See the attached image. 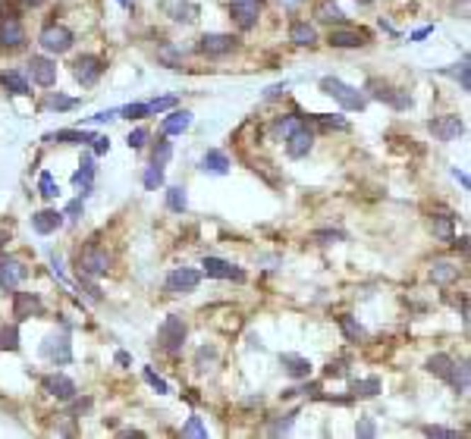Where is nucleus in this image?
<instances>
[{"label":"nucleus","mask_w":471,"mask_h":439,"mask_svg":"<svg viewBox=\"0 0 471 439\" xmlns=\"http://www.w3.org/2000/svg\"><path fill=\"white\" fill-rule=\"evenodd\" d=\"M321 91L324 94H330L333 101H339L346 110H365L368 104V98H365V91H358V88H352V85H346L343 79H321Z\"/></svg>","instance_id":"1"},{"label":"nucleus","mask_w":471,"mask_h":439,"mask_svg":"<svg viewBox=\"0 0 471 439\" xmlns=\"http://www.w3.org/2000/svg\"><path fill=\"white\" fill-rule=\"evenodd\" d=\"M76 267H79V273L82 276H104L107 270H110V254L104 251L101 245H85L82 251H79V258H76Z\"/></svg>","instance_id":"2"},{"label":"nucleus","mask_w":471,"mask_h":439,"mask_svg":"<svg viewBox=\"0 0 471 439\" xmlns=\"http://www.w3.org/2000/svg\"><path fill=\"white\" fill-rule=\"evenodd\" d=\"M186 320L183 317H176V314H170V317L161 324V329H157V339H161V348L164 351H170V355H176L179 348H183V342H186Z\"/></svg>","instance_id":"3"},{"label":"nucleus","mask_w":471,"mask_h":439,"mask_svg":"<svg viewBox=\"0 0 471 439\" xmlns=\"http://www.w3.org/2000/svg\"><path fill=\"white\" fill-rule=\"evenodd\" d=\"M368 91H371L374 101H383V104H390L396 110H405L412 104L409 94L399 91V88H393V85H387V82H380V79H371V82H368Z\"/></svg>","instance_id":"4"},{"label":"nucleus","mask_w":471,"mask_h":439,"mask_svg":"<svg viewBox=\"0 0 471 439\" xmlns=\"http://www.w3.org/2000/svg\"><path fill=\"white\" fill-rule=\"evenodd\" d=\"M41 355L50 364H69L72 361V348H69V336L67 333H54L41 342Z\"/></svg>","instance_id":"5"},{"label":"nucleus","mask_w":471,"mask_h":439,"mask_svg":"<svg viewBox=\"0 0 471 439\" xmlns=\"http://www.w3.org/2000/svg\"><path fill=\"white\" fill-rule=\"evenodd\" d=\"M427 126H431L433 138H440V142H455L459 135H465V122H462V116H455V113L437 116V120H431Z\"/></svg>","instance_id":"6"},{"label":"nucleus","mask_w":471,"mask_h":439,"mask_svg":"<svg viewBox=\"0 0 471 439\" xmlns=\"http://www.w3.org/2000/svg\"><path fill=\"white\" fill-rule=\"evenodd\" d=\"M198 283H201L198 270L179 267V270H173V273L166 276V292H170V295H188V292L198 289Z\"/></svg>","instance_id":"7"},{"label":"nucleus","mask_w":471,"mask_h":439,"mask_svg":"<svg viewBox=\"0 0 471 439\" xmlns=\"http://www.w3.org/2000/svg\"><path fill=\"white\" fill-rule=\"evenodd\" d=\"M38 41L47 54H67V50L72 47V32L67 25H47Z\"/></svg>","instance_id":"8"},{"label":"nucleus","mask_w":471,"mask_h":439,"mask_svg":"<svg viewBox=\"0 0 471 439\" xmlns=\"http://www.w3.org/2000/svg\"><path fill=\"white\" fill-rule=\"evenodd\" d=\"M25 263L19 261V258H0V289L4 292H13V289H19V283L25 280Z\"/></svg>","instance_id":"9"},{"label":"nucleus","mask_w":471,"mask_h":439,"mask_svg":"<svg viewBox=\"0 0 471 439\" xmlns=\"http://www.w3.org/2000/svg\"><path fill=\"white\" fill-rule=\"evenodd\" d=\"M311 144H314V132H311L305 122H299V126L286 135V154H289V157H295V160L305 157V154L311 151Z\"/></svg>","instance_id":"10"},{"label":"nucleus","mask_w":471,"mask_h":439,"mask_svg":"<svg viewBox=\"0 0 471 439\" xmlns=\"http://www.w3.org/2000/svg\"><path fill=\"white\" fill-rule=\"evenodd\" d=\"M45 314V304L35 292H16L13 295V317L16 320H28V317H41Z\"/></svg>","instance_id":"11"},{"label":"nucleus","mask_w":471,"mask_h":439,"mask_svg":"<svg viewBox=\"0 0 471 439\" xmlns=\"http://www.w3.org/2000/svg\"><path fill=\"white\" fill-rule=\"evenodd\" d=\"M229 50H236L233 35H201L198 41V54L205 57H227Z\"/></svg>","instance_id":"12"},{"label":"nucleus","mask_w":471,"mask_h":439,"mask_svg":"<svg viewBox=\"0 0 471 439\" xmlns=\"http://www.w3.org/2000/svg\"><path fill=\"white\" fill-rule=\"evenodd\" d=\"M72 72H76V79L82 85H94L101 79V72H104V60H101V57L85 54V57H79V60L72 63Z\"/></svg>","instance_id":"13"},{"label":"nucleus","mask_w":471,"mask_h":439,"mask_svg":"<svg viewBox=\"0 0 471 439\" xmlns=\"http://www.w3.org/2000/svg\"><path fill=\"white\" fill-rule=\"evenodd\" d=\"M258 10H261V4H258V0H233V4H229V13H233L236 25L242 28V32L255 28V22H258Z\"/></svg>","instance_id":"14"},{"label":"nucleus","mask_w":471,"mask_h":439,"mask_svg":"<svg viewBox=\"0 0 471 439\" xmlns=\"http://www.w3.org/2000/svg\"><path fill=\"white\" fill-rule=\"evenodd\" d=\"M28 72H32V82L41 88H50L57 82V63L47 60V57H32L28 60Z\"/></svg>","instance_id":"15"},{"label":"nucleus","mask_w":471,"mask_h":439,"mask_svg":"<svg viewBox=\"0 0 471 439\" xmlns=\"http://www.w3.org/2000/svg\"><path fill=\"white\" fill-rule=\"evenodd\" d=\"M23 41H25V28H23V22H19L16 16H6V19H0V47H23Z\"/></svg>","instance_id":"16"},{"label":"nucleus","mask_w":471,"mask_h":439,"mask_svg":"<svg viewBox=\"0 0 471 439\" xmlns=\"http://www.w3.org/2000/svg\"><path fill=\"white\" fill-rule=\"evenodd\" d=\"M327 41L333 47H361V44L371 41V35H368L365 28H333Z\"/></svg>","instance_id":"17"},{"label":"nucleus","mask_w":471,"mask_h":439,"mask_svg":"<svg viewBox=\"0 0 471 439\" xmlns=\"http://www.w3.org/2000/svg\"><path fill=\"white\" fill-rule=\"evenodd\" d=\"M205 273L208 276H217V280H236V283H242L245 280V273L242 270H236L229 261H220V258H205Z\"/></svg>","instance_id":"18"},{"label":"nucleus","mask_w":471,"mask_h":439,"mask_svg":"<svg viewBox=\"0 0 471 439\" xmlns=\"http://www.w3.org/2000/svg\"><path fill=\"white\" fill-rule=\"evenodd\" d=\"M45 389L54 395V399H60V401H69V399H76V383H72L69 377H63V373H50V377L45 380Z\"/></svg>","instance_id":"19"},{"label":"nucleus","mask_w":471,"mask_h":439,"mask_svg":"<svg viewBox=\"0 0 471 439\" xmlns=\"http://www.w3.org/2000/svg\"><path fill=\"white\" fill-rule=\"evenodd\" d=\"M63 226V214L60 210H38V214L32 217V229L38 232V236H50V232H57Z\"/></svg>","instance_id":"20"},{"label":"nucleus","mask_w":471,"mask_h":439,"mask_svg":"<svg viewBox=\"0 0 471 439\" xmlns=\"http://www.w3.org/2000/svg\"><path fill=\"white\" fill-rule=\"evenodd\" d=\"M446 383L453 386L455 392H468V383H471V370H468V361H455L453 358V367H449V377Z\"/></svg>","instance_id":"21"},{"label":"nucleus","mask_w":471,"mask_h":439,"mask_svg":"<svg viewBox=\"0 0 471 439\" xmlns=\"http://www.w3.org/2000/svg\"><path fill=\"white\" fill-rule=\"evenodd\" d=\"M289 41L299 44V47H314L317 44L314 25H308V22H293V25H289Z\"/></svg>","instance_id":"22"},{"label":"nucleus","mask_w":471,"mask_h":439,"mask_svg":"<svg viewBox=\"0 0 471 439\" xmlns=\"http://www.w3.org/2000/svg\"><path fill=\"white\" fill-rule=\"evenodd\" d=\"M188 126H192V113H188V110H173V113L161 122V132L164 135H179V132H186Z\"/></svg>","instance_id":"23"},{"label":"nucleus","mask_w":471,"mask_h":439,"mask_svg":"<svg viewBox=\"0 0 471 439\" xmlns=\"http://www.w3.org/2000/svg\"><path fill=\"white\" fill-rule=\"evenodd\" d=\"M280 364L286 367L289 377H295V380L311 377V361H308V358H302V355H280Z\"/></svg>","instance_id":"24"},{"label":"nucleus","mask_w":471,"mask_h":439,"mask_svg":"<svg viewBox=\"0 0 471 439\" xmlns=\"http://www.w3.org/2000/svg\"><path fill=\"white\" fill-rule=\"evenodd\" d=\"M45 142H63V144H89L94 142V132H79V129H60L45 135Z\"/></svg>","instance_id":"25"},{"label":"nucleus","mask_w":471,"mask_h":439,"mask_svg":"<svg viewBox=\"0 0 471 439\" xmlns=\"http://www.w3.org/2000/svg\"><path fill=\"white\" fill-rule=\"evenodd\" d=\"M201 170L214 173V176H227L229 173V157L223 151H208L205 157H201Z\"/></svg>","instance_id":"26"},{"label":"nucleus","mask_w":471,"mask_h":439,"mask_svg":"<svg viewBox=\"0 0 471 439\" xmlns=\"http://www.w3.org/2000/svg\"><path fill=\"white\" fill-rule=\"evenodd\" d=\"M431 280L437 283V285L455 283V280H459V267H455L453 261H433V267H431Z\"/></svg>","instance_id":"27"},{"label":"nucleus","mask_w":471,"mask_h":439,"mask_svg":"<svg viewBox=\"0 0 471 439\" xmlns=\"http://www.w3.org/2000/svg\"><path fill=\"white\" fill-rule=\"evenodd\" d=\"M164 13L170 19H176V22H192L195 19V6L188 4V0H164Z\"/></svg>","instance_id":"28"},{"label":"nucleus","mask_w":471,"mask_h":439,"mask_svg":"<svg viewBox=\"0 0 471 439\" xmlns=\"http://www.w3.org/2000/svg\"><path fill=\"white\" fill-rule=\"evenodd\" d=\"M431 232L437 236L440 241H453L455 232H453V217L449 214H433L431 217Z\"/></svg>","instance_id":"29"},{"label":"nucleus","mask_w":471,"mask_h":439,"mask_svg":"<svg viewBox=\"0 0 471 439\" xmlns=\"http://www.w3.org/2000/svg\"><path fill=\"white\" fill-rule=\"evenodd\" d=\"M0 85L6 88V91L10 94H19V98H23V94H32L28 91V82H25V76H19L16 69H10V72H0Z\"/></svg>","instance_id":"30"},{"label":"nucleus","mask_w":471,"mask_h":439,"mask_svg":"<svg viewBox=\"0 0 471 439\" xmlns=\"http://www.w3.org/2000/svg\"><path fill=\"white\" fill-rule=\"evenodd\" d=\"M314 19H321V22H343L346 16H343V10H339L336 4H333V0H317L314 4Z\"/></svg>","instance_id":"31"},{"label":"nucleus","mask_w":471,"mask_h":439,"mask_svg":"<svg viewBox=\"0 0 471 439\" xmlns=\"http://www.w3.org/2000/svg\"><path fill=\"white\" fill-rule=\"evenodd\" d=\"M166 207H170L173 214H186V207H188V198H186V188H183V186H173V188H166Z\"/></svg>","instance_id":"32"},{"label":"nucleus","mask_w":471,"mask_h":439,"mask_svg":"<svg viewBox=\"0 0 471 439\" xmlns=\"http://www.w3.org/2000/svg\"><path fill=\"white\" fill-rule=\"evenodd\" d=\"M79 166H82V170H76L72 182H76V186H82V195H89V188H91V176H94V160H91V157H85Z\"/></svg>","instance_id":"33"},{"label":"nucleus","mask_w":471,"mask_h":439,"mask_svg":"<svg viewBox=\"0 0 471 439\" xmlns=\"http://www.w3.org/2000/svg\"><path fill=\"white\" fill-rule=\"evenodd\" d=\"M449 367H453V358H449V355H433V358H427V370H431L433 377L446 380V377H449Z\"/></svg>","instance_id":"34"},{"label":"nucleus","mask_w":471,"mask_h":439,"mask_svg":"<svg viewBox=\"0 0 471 439\" xmlns=\"http://www.w3.org/2000/svg\"><path fill=\"white\" fill-rule=\"evenodd\" d=\"M142 182H144V188H148V192H157V188L164 186V166L161 164H151L148 170H144Z\"/></svg>","instance_id":"35"},{"label":"nucleus","mask_w":471,"mask_h":439,"mask_svg":"<svg viewBox=\"0 0 471 439\" xmlns=\"http://www.w3.org/2000/svg\"><path fill=\"white\" fill-rule=\"evenodd\" d=\"M19 348V329L16 324L0 326V351H16Z\"/></svg>","instance_id":"36"},{"label":"nucleus","mask_w":471,"mask_h":439,"mask_svg":"<svg viewBox=\"0 0 471 439\" xmlns=\"http://www.w3.org/2000/svg\"><path fill=\"white\" fill-rule=\"evenodd\" d=\"M352 392H355V395H361V399H371V395H377V392H380V380H377V377H368V380H355Z\"/></svg>","instance_id":"37"},{"label":"nucleus","mask_w":471,"mask_h":439,"mask_svg":"<svg viewBox=\"0 0 471 439\" xmlns=\"http://www.w3.org/2000/svg\"><path fill=\"white\" fill-rule=\"evenodd\" d=\"M339 326H343V333H346V339H349V342L365 339V329H361V324H355L349 314H343V317H339Z\"/></svg>","instance_id":"38"},{"label":"nucleus","mask_w":471,"mask_h":439,"mask_svg":"<svg viewBox=\"0 0 471 439\" xmlns=\"http://www.w3.org/2000/svg\"><path fill=\"white\" fill-rule=\"evenodd\" d=\"M38 192H41V198H47V201H50V198L60 195V186L54 182V176H50V173H41L38 176Z\"/></svg>","instance_id":"39"},{"label":"nucleus","mask_w":471,"mask_h":439,"mask_svg":"<svg viewBox=\"0 0 471 439\" xmlns=\"http://www.w3.org/2000/svg\"><path fill=\"white\" fill-rule=\"evenodd\" d=\"M76 104H79L76 98H63V94H47V101H45L41 107H45V110H72Z\"/></svg>","instance_id":"40"},{"label":"nucleus","mask_w":471,"mask_h":439,"mask_svg":"<svg viewBox=\"0 0 471 439\" xmlns=\"http://www.w3.org/2000/svg\"><path fill=\"white\" fill-rule=\"evenodd\" d=\"M170 154H173V144L166 142V138H157V144H154V154H151V157H154V164H166V160H170Z\"/></svg>","instance_id":"41"},{"label":"nucleus","mask_w":471,"mask_h":439,"mask_svg":"<svg viewBox=\"0 0 471 439\" xmlns=\"http://www.w3.org/2000/svg\"><path fill=\"white\" fill-rule=\"evenodd\" d=\"M183 436H195V439H205V436H208V430H205V423H201V417H188V423L183 427Z\"/></svg>","instance_id":"42"},{"label":"nucleus","mask_w":471,"mask_h":439,"mask_svg":"<svg viewBox=\"0 0 471 439\" xmlns=\"http://www.w3.org/2000/svg\"><path fill=\"white\" fill-rule=\"evenodd\" d=\"M117 113L126 116V120H142V116H151V110H148V104H129V107L117 110Z\"/></svg>","instance_id":"43"},{"label":"nucleus","mask_w":471,"mask_h":439,"mask_svg":"<svg viewBox=\"0 0 471 439\" xmlns=\"http://www.w3.org/2000/svg\"><path fill=\"white\" fill-rule=\"evenodd\" d=\"M157 57H161L166 66H173V69H179V63H183V54H176L173 47H161V54H157Z\"/></svg>","instance_id":"44"},{"label":"nucleus","mask_w":471,"mask_h":439,"mask_svg":"<svg viewBox=\"0 0 471 439\" xmlns=\"http://www.w3.org/2000/svg\"><path fill=\"white\" fill-rule=\"evenodd\" d=\"M424 433L433 439H459V430H446V427H424Z\"/></svg>","instance_id":"45"},{"label":"nucleus","mask_w":471,"mask_h":439,"mask_svg":"<svg viewBox=\"0 0 471 439\" xmlns=\"http://www.w3.org/2000/svg\"><path fill=\"white\" fill-rule=\"evenodd\" d=\"M126 142H129V148H135V151L144 148V142H148V129H135V132H129Z\"/></svg>","instance_id":"46"},{"label":"nucleus","mask_w":471,"mask_h":439,"mask_svg":"<svg viewBox=\"0 0 471 439\" xmlns=\"http://www.w3.org/2000/svg\"><path fill=\"white\" fill-rule=\"evenodd\" d=\"M317 122H321L324 129H349V122H346L343 116H317Z\"/></svg>","instance_id":"47"},{"label":"nucleus","mask_w":471,"mask_h":439,"mask_svg":"<svg viewBox=\"0 0 471 439\" xmlns=\"http://www.w3.org/2000/svg\"><path fill=\"white\" fill-rule=\"evenodd\" d=\"M170 107H176V98H157L148 104L151 113H164V110H170Z\"/></svg>","instance_id":"48"},{"label":"nucleus","mask_w":471,"mask_h":439,"mask_svg":"<svg viewBox=\"0 0 471 439\" xmlns=\"http://www.w3.org/2000/svg\"><path fill=\"white\" fill-rule=\"evenodd\" d=\"M144 380H148V383H151V386H154V389H157V392H170V386H166V383H164V380H161V377H157V373H154V370H151V367H144Z\"/></svg>","instance_id":"49"},{"label":"nucleus","mask_w":471,"mask_h":439,"mask_svg":"<svg viewBox=\"0 0 471 439\" xmlns=\"http://www.w3.org/2000/svg\"><path fill=\"white\" fill-rule=\"evenodd\" d=\"M355 433H358V439H371V436L377 433V427H374L371 417H365V421L358 423V430H355Z\"/></svg>","instance_id":"50"},{"label":"nucleus","mask_w":471,"mask_h":439,"mask_svg":"<svg viewBox=\"0 0 471 439\" xmlns=\"http://www.w3.org/2000/svg\"><path fill=\"white\" fill-rule=\"evenodd\" d=\"M455 76H459V85H462V91H468V88H471V69H468V60L462 63V69L455 72Z\"/></svg>","instance_id":"51"},{"label":"nucleus","mask_w":471,"mask_h":439,"mask_svg":"<svg viewBox=\"0 0 471 439\" xmlns=\"http://www.w3.org/2000/svg\"><path fill=\"white\" fill-rule=\"evenodd\" d=\"M110 151V138L107 135H94V154H107Z\"/></svg>","instance_id":"52"},{"label":"nucleus","mask_w":471,"mask_h":439,"mask_svg":"<svg viewBox=\"0 0 471 439\" xmlns=\"http://www.w3.org/2000/svg\"><path fill=\"white\" fill-rule=\"evenodd\" d=\"M82 214V198H76V201L67 204V217H79Z\"/></svg>","instance_id":"53"},{"label":"nucleus","mask_w":471,"mask_h":439,"mask_svg":"<svg viewBox=\"0 0 471 439\" xmlns=\"http://www.w3.org/2000/svg\"><path fill=\"white\" fill-rule=\"evenodd\" d=\"M317 239L324 241V245H330V241H336V239H343L339 232H317Z\"/></svg>","instance_id":"54"},{"label":"nucleus","mask_w":471,"mask_h":439,"mask_svg":"<svg viewBox=\"0 0 471 439\" xmlns=\"http://www.w3.org/2000/svg\"><path fill=\"white\" fill-rule=\"evenodd\" d=\"M283 91H286V82H283V85H273V88H267V98H280Z\"/></svg>","instance_id":"55"},{"label":"nucleus","mask_w":471,"mask_h":439,"mask_svg":"<svg viewBox=\"0 0 471 439\" xmlns=\"http://www.w3.org/2000/svg\"><path fill=\"white\" fill-rule=\"evenodd\" d=\"M433 32V28L431 25H427V28H418V32L415 35H412V41H421V38H427V35H431Z\"/></svg>","instance_id":"56"},{"label":"nucleus","mask_w":471,"mask_h":439,"mask_svg":"<svg viewBox=\"0 0 471 439\" xmlns=\"http://www.w3.org/2000/svg\"><path fill=\"white\" fill-rule=\"evenodd\" d=\"M453 176H455V179L462 182V188H468V186H471V182H468V176H465V173H459V166H455V170H453Z\"/></svg>","instance_id":"57"},{"label":"nucleus","mask_w":471,"mask_h":439,"mask_svg":"<svg viewBox=\"0 0 471 439\" xmlns=\"http://www.w3.org/2000/svg\"><path fill=\"white\" fill-rule=\"evenodd\" d=\"M117 364H129V355H126V351H117Z\"/></svg>","instance_id":"58"},{"label":"nucleus","mask_w":471,"mask_h":439,"mask_svg":"<svg viewBox=\"0 0 471 439\" xmlns=\"http://www.w3.org/2000/svg\"><path fill=\"white\" fill-rule=\"evenodd\" d=\"M4 239H6V223H0V248H4V245H6V241H4Z\"/></svg>","instance_id":"59"},{"label":"nucleus","mask_w":471,"mask_h":439,"mask_svg":"<svg viewBox=\"0 0 471 439\" xmlns=\"http://www.w3.org/2000/svg\"><path fill=\"white\" fill-rule=\"evenodd\" d=\"M280 4H283V6H286V10H293V6H295V4H299V0H280Z\"/></svg>","instance_id":"60"},{"label":"nucleus","mask_w":471,"mask_h":439,"mask_svg":"<svg viewBox=\"0 0 471 439\" xmlns=\"http://www.w3.org/2000/svg\"><path fill=\"white\" fill-rule=\"evenodd\" d=\"M25 4H32V6H35V4H41V0H25Z\"/></svg>","instance_id":"61"},{"label":"nucleus","mask_w":471,"mask_h":439,"mask_svg":"<svg viewBox=\"0 0 471 439\" xmlns=\"http://www.w3.org/2000/svg\"><path fill=\"white\" fill-rule=\"evenodd\" d=\"M120 4H123V6H129V0H120Z\"/></svg>","instance_id":"62"},{"label":"nucleus","mask_w":471,"mask_h":439,"mask_svg":"<svg viewBox=\"0 0 471 439\" xmlns=\"http://www.w3.org/2000/svg\"><path fill=\"white\" fill-rule=\"evenodd\" d=\"M358 4H371V0H358Z\"/></svg>","instance_id":"63"},{"label":"nucleus","mask_w":471,"mask_h":439,"mask_svg":"<svg viewBox=\"0 0 471 439\" xmlns=\"http://www.w3.org/2000/svg\"><path fill=\"white\" fill-rule=\"evenodd\" d=\"M258 4H261V0H258Z\"/></svg>","instance_id":"64"}]
</instances>
